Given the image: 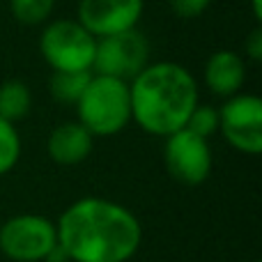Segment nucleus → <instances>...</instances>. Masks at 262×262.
<instances>
[{
	"instance_id": "1",
	"label": "nucleus",
	"mask_w": 262,
	"mask_h": 262,
	"mask_svg": "<svg viewBox=\"0 0 262 262\" xmlns=\"http://www.w3.org/2000/svg\"><path fill=\"white\" fill-rule=\"evenodd\" d=\"M55 230L69 262H129L143 242L136 214L115 200L97 195L69 205L60 214Z\"/></svg>"
},
{
	"instance_id": "2",
	"label": "nucleus",
	"mask_w": 262,
	"mask_h": 262,
	"mask_svg": "<svg viewBox=\"0 0 262 262\" xmlns=\"http://www.w3.org/2000/svg\"><path fill=\"white\" fill-rule=\"evenodd\" d=\"M131 120L145 134L166 136L186 127L198 104L193 74L177 62H149L129 83Z\"/></svg>"
},
{
	"instance_id": "3",
	"label": "nucleus",
	"mask_w": 262,
	"mask_h": 262,
	"mask_svg": "<svg viewBox=\"0 0 262 262\" xmlns=\"http://www.w3.org/2000/svg\"><path fill=\"white\" fill-rule=\"evenodd\" d=\"M78 122L95 138L120 134L131 122L129 83L92 74L81 99L76 101Z\"/></svg>"
},
{
	"instance_id": "4",
	"label": "nucleus",
	"mask_w": 262,
	"mask_h": 262,
	"mask_svg": "<svg viewBox=\"0 0 262 262\" xmlns=\"http://www.w3.org/2000/svg\"><path fill=\"white\" fill-rule=\"evenodd\" d=\"M97 37L76 18H58L44 26L39 37L41 58L53 72H92Z\"/></svg>"
},
{
	"instance_id": "5",
	"label": "nucleus",
	"mask_w": 262,
	"mask_h": 262,
	"mask_svg": "<svg viewBox=\"0 0 262 262\" xmlns=\"http://www.w3.org/2000/svg\"><path fill=\"white\" fill-rule=\"evenodd\" d=\"M147 64H149V41L138 28L97 39L92 74L131 83Z\"/></svg>"
},
{
	"instance_id": "6",
	"label": "nucleus",
	"mask_w": 262,
	"mask_h": 262,
	"mask_svg": "<svg viewBox=\"0 0 262 262\" xmlns=\"http://www.w3.org/2000/svg\"><path fill=\"white\" fill-rule=\"evenodd\" d=\"M55 244V223L39 214H16L0 226V251L14 262H44Z\"/></svg>"
},
{
	"instance_id": "7",
	"label": "nucleus",
	"mask_w": 262,
	"mask_h": 262,
	"mask_svg": "<svg viewBox=\"0 0 262 262\" xmlns=\"http://www.w3.org/2000/svg\"><path fill=\"white\" fill-rule=\"evenodd\" d=\"M219 131L242 154L262 152V101L255 95L228 97L219 108Z\"/></svg>"
},
{
	"instance_id": "8",
	"label": "nucleus",
	"mask_w": 262,
	"mask_h": 262,
	"mask_svg": "<svg viewBox=\"0 0 262 262\" xmlns=\"http://www.w3.org/2000/svg\"><path fill=\"white\" fill-rule=\"evenodd\" d=\"M212 147L207 138H200L193 131L180 129L166 136L163 163L172 180L186 186H198L212 172Z\"/></svg>"
},
{
	"instance_id": "9",
	"label": "nucleus",
	"mask_w": 262,
	"mask_h": 262,
	"mask_svg": "<svg viewBox=\"0 0 262 262\" xmlns=\"http://www.w3.org/2000/svg\"><path fill=\"white\" fill-rule=\"evenodd\" d=\"M145 0H81L76 21L99 39L136 28Z\"/></svg>"
},
{
	"instance_id": "10",
	"label": "nucleus",
	"mask_w": 262,
	"mask_h": 262,
	"mask_svg": "<svg viewBox=\"0 0 262 262\" xmlns=\"http://www.w3.org/2000/svg\"><path fill=\"white\" fill-rule=\"evenodd\" d=\"M246 81V62L237 51H216L205 62V85L212 95L228 99L237 95Z\"/></svg>"
},
{
	"instance_id": "11",
	"label": "nucleus",
	"mask_w": 262,
	"mask_h": 262,
	"mask_svg": "<svg viewBox=\"0 0 262 262\" xmlns=\"http://www.w3.org/2000/svg\"><path fill=\"white\" fill-rule=\"evenodd\" d=\"M95 147V136L90 134L81 122H64L51 131L46 140L49 157L58 166H78L90 157Z\"/></svg>"
},
{
	"instance_id": "12",
	"label": "nucleus",
	"mask_w": 262,
	"mask_h": 262,
	"mask_svg": "<svg viewBox=\"0 0 262 262\" xmlns=\"http://www.w3.org/2000/svg\"><path fill=\"white\" fill-rule=\"evenodd\" d=\"M32 108V92L23 81H5L0 83V118L16 124L18 120L28 118Z\"/></svg>"
},
{
	"instance_id": "13",
	"label": "nucleus",
	"mask_w": 262,
	"mask_h": 262,
	"mask_svg": "<svg viewBox=\"0 0 262 262\" xmlns=\"http://www.w3.org/2000/svg\"><path fill=\"white\" fill-rule=\"evenodd\" d=\"M90 78L92 72H53L49 78V92L58 104L76 106Z\"/></svg>"
},
{
	"instance_id": "14",
	"label": "nucleus",
	"mask_w": 262,
	"mask_h": 262,
	"mask_svg": "<svg viewBox=\"0 0 262 262\" xmlns=\"http://www.w3.org/2000/svg\"><path fill=\"white\" fill-rule=\"evenodd\" d=\"M55 0H9L12 16L23 26H41L49 21Z\"/></svg>"
},
{
	"instance_id": "15",
	"label": "nucleus",
	"mask_w": 262,
	"mask_h": 262,
	"mask_svg": "<svg viewBox=\"0 0 262 262\" xmlns=\"http://www.w3.org/2000/svg\"><path fill=\"white\" fill-rule=\"evenodd\" d=\"M21 159V136L12 122L0 118V175H7Z\"/></svg>"
},
{
	"instance_id": "16",
	"label": "nucleus",
	"mask_w": 262,
	"mask_h": 262,
	"mask_svg": "<svg viewBox=\"0 0 262 262\" xmlns=\"http://www.w3.org/2000/svg\"><path fill=\"white\" fill-rule=\"evenodd\" d=\"M186 129L209 140L214 134H219V108L209 104H195V108L186 120Z\"/></svg>"
},
{
	"instance_id": "17",
	"label": "nucleus",
	"mask_w": 262,
	"mask_h": 262,
	"mask_svg": "<svg viewBox=\"0 0 262 262\" xmlns=\"http://www.w3.org/2000/svg\"><path fill=\"white\" fill-rule=\"evenodd\" d=\"M172 14L177 18H184V21H191V18H198L200 14L207 12V7L212 5V0H168Z\"/></svg>"
},
{
	"instance_id": "18",
	"label": "nucleus",
	"mask_w": 262,
	"mask_h": 262,
	"mask_svg": "<svg viewBox=\"0 0 262 262\" xmlns=\"http://www.w3.org/2000/svg\"><path fill=\"white\" fill-rule=\"evenodd\" d=\"M244 53L249 55L253 62H260L262 60V30L260 28H255L249 35V39H246V44H244Z\"/></svg>"
},
{
	"instance_id": "19",
	"label": "nucleus",
	"mask_w": 262,
	"mask_h": 262,
	"mask_svg": "<svg viewBox=\"0 0 262 262\" xmlns=\"http://www.w3.org/2000/svg\"><path fill=\"white\" fill-rule=\"evenodd\" d=\"M44 262H69V258H67V253L62 251V246L55 244L53 249L49 251V255L44 258Z\"/></svg>"
},
{
	"instance_id": "20",
	"label": "nucleus",
	"mask_w": 262,
	"mask_h": 262,
	"mask_svg": "<svg viewBox=\"0 0 262 262\" xmlns=\"http://www.w3.org/2000/svg\"><path fill=\"white\" fill-rule=\"evenodd\" d=\"M251 7H253V16L258 18H262V0H251Z\"/></svg>"
},
{
	"instance_id": "21",
	"label": "nucleus",
	"mask_w": 262,
	"mask_h": 262,
	"mask_svg": "<svg viewBox=\"0 0 262 262\" xmlns=\"http://www.w3.org/2000/svg\"><path fill=\"white\" fill-rule=\"evenodd\" d=\"M255 262H260V260H255Z\"/></svg>"
}]
</instances>
